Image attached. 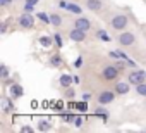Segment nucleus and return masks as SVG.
<instances>
[{
  "label": "nucleus",
  "mask_w": 146,
  "mask_h": 133,
  "mask_svg": "<svg viewBox=\"0 0 146 133\" xmlns=\"http://www.w3.org/2000/svg\"><path fill=\"white\" fill-rule=\"evenodd\" d=\"M38 19L43 21L45 24H50V14H46V12H38Z\"/></svg>",
  "instance_id": "nucleus-24"
},
{
  "label": "nucleus",
  "mask_w": 146,
  "mask_h": 133,
  "mask_svg": "<svg viewBox=\"0 0 146 133\" xmlns=\"http://www.w3.org/2000/svg\"><path fill=\"white\" fill-rule=\"evenodd\" d=\"M72 26H76V28H79V30H83V31H91L93 30V21L90 19V17H86V16H76L74 19H72Z\"/></svg>",
  "instance_id": "nucleus-7"
},
{
  "label": "nucleus",
  "mask_w": 146,
  "mask_h": 133,
  "mask_svg": "<svg viewBox=\"0 0 146 133\" xmlns=\"http://www.w3.org/2000/svg\"><path fill=\"white\" fill-rule=\"evenodd\" d=\"M117 43H119L120 47H124V48L134 47V45L137 43V35H136L134 31H131V30H124V31L117 33Z\"/></svg>",
  "instance_id": "nucleus-3"
},
{
  "label": "nucleus",
  "mask_w": 146,
  "mask_h": 133,
  "mask_svg": "<svg viewBox=\"0 0 146 133\" xmlns=\"http://www.w3.org/2000/svg\"><path fill=\"white\" fill-rule=\"evenodd\" d=\"M74 97H76L74 87H67V88H64V99H65V100H72Z\"/></svg>",
  "instance_id": "nucleus-19"
},
{
  "label": "nucleus",
  "mask_w": 146,
  "mask_h": 133,
  "mask_svg": "<svg viewBox=\"0 0 146 133\" xmlns=\"http://www.w3.org/2000/svg\"><path fill=\"white\" fill-rule=\"evenodd\" d=\"M0 105H2V114H5V116L16 111V105H14V102H12L11 97H2V100H0Z\"/></svg>",
  "instance_id": "nucleus-11"
},
{
  "label": "nucleus",
  "mask_w": 146,
  "mask_h": 133,
  "mask_svg": "<svg viewBox=\"0 0 146 133\" xmlns=\"http://www.w3.org/2000/svg\"><path fill=\"white\" fill-rule=\"evenodd\" d=\"M107 24H108V28H110L112 31L120 33V31H124V30H129L131 16H129L127 12H122V11H120V12H113V14L108 17Z\"/></svg>",
  "instance_id": "nucleus-1"
},
{
  "label": "nucleus",
  "mask_w": 146,
  "mask_h": 133,
  "mask_svg": "<svg viewBox=\"0 0 146 133\" xmlns=\"http://www.w3.org/2000/svg\"><path fill=\"white\" fill-rule=\"evenodd\" d=\"M81 62H83V57H79V59L76 60V68H79V66H81Z\"/></svg>",
  "instance_id": "nucleus-33"
},
{
  "label": "nucleus",
  "mask_w": 146,
  "mask_h": 133,
  "mask_svg": "<svg viewBox=\"0 0 146 133\" xmlns=\"http://www.w3.org/2000/svg\"><path fill=\"white\" fill-rule=\"evenodd\" d=\"M40 43H41L43 47H52L55 42H52V38H48V36H41V38H40Z\"/></svg>",
  "instance_id": "nucleus-25"
},
{
  "label": "nucleus",
  "mask_w": 146,
  "mask_h": 133,
  "mask_svg": "<svg viewBox=\"0 0 146 133\" xmlns=\"http://www.w3.org/2000/svg\"><path fill=\"white\" fill-rule=\"evenodd\" d=\"M11 4H14V0H0V7H9Z\"/></svg>",
  "instance_id": "nucleus-29"
},
{
  "label": "nucleus",
  "mask_w": 146,
  "mask_h": 133,
  "mask_svg": "<svg viewBox=\"0 0 146 133\" xmlns=\"http://www.w3.org/2000/svg\"><path fill=\"white\" fill-rule=\"evenodd\" d=\"M0 33H2V35H5V33H7V23H2V28H0Z\"/></svg>",
  "instance_id": "nucleus-31"
},
{
  "label": "nucleus",
  "mask_w": 146,
  "mask_h": 133,
  "mask_svg": "<svg viewBox=\"0 0 146 133\" xmlns=\"http://www.w3.org/2000/svg\"><path fill=\"white\" fill-rule=\"evenodd\" d=\"M134 93H136L137 97H143V99H146V81H144V83H139V85H136V87H134Z\"/></svg>",
  "instance_id": "nucleus-18"
},
{
  "label": "nucleus",
  "mask_w": 146,
  "mask_h": 133,
  "mask_svg": "<svg viewBox=\"0 0 146 133\" xmlns=\"http://www.w3.org/2000/svg\"><path fill=\"white\" fill-rule=\"evenodd\" d=\"M144 107H146V99H144Z\"/></svg>",
  "instance_id": "nucleus-34"
},
{
  "label": "nucleus",
  "mask_w": 146,
  "mask_h": 133,
  "mask_svg": "<svg viewBox=\"0 0 146 133\" xmlns=\"http://www.w3.org/2000/svg\"><path fill=\"white\" fill-rule=\"evenodd\" d=\"M9 75H11L9 66H7V64H2V66H0V78H2V80H7Z\"/></svg>",
  "instance_id": "nucleus-20"
},
{
  "label": "nucleus",
  "mask_w": 146,
  "mask_h": 133,
  "mask_svg": "<svg viewBox=\"0 0 146 133\" xmlns=\"http://www.w3.org/2000/svg\"><path fill=\"white\" fill-rule=\"evenodd\" d=\"M17 26L21 30H33L35 28V16L31 12H23L17 17Z\"/></svg>",
  "instance_id": "nucleus-8"
},
{
  "label": "nucleus",
  "mask_w": 146,
  "mask_h": 133,
  "mask_svg": "<svg viewBox=\"0 0 146 133\" xmlns=\"http://www.w3.org/2000/svg\"><path fill=\"white\" fill-rule=\"evenodd\" d=\"M95 99H96L98 105H110V104L115 102L117 93H115L113 88H112V90H110V88H103V90H100V92L95 95Z\"/></svg>",
  "instance_id": "nucleus-4"
},
{
  "label": "nucleus",
  "mask_w": 146,
  "mask_h": 133,
  "mask_svg": "<svg viewBox=\"0 0 146 133\" xmlns=\"http://www.w3.org/2000/svg\"><path fill=\"white\" fill-rule=\"evenodd\" d=\"M21 131H23V133H31V131H33V128L28 124V126H23V128H21Z\"/></svg>",
  "instance_id": "nucleus-30"
},
{
  "label": "nucleus",
  "mask_w": 146,
  "mask_h": 133,
  "mask_svg": "<svg viewBox=\"0 0 146 133\" xmlns=\"http://www.w3.org/2000/svg\"><path fill=\"white\" fill-rule=\"evenodd\" d=\"M125 80L132 85V87H136V85H139V83H144L146 81V73L143 71V69H131V71H127V76H125Z\"/></svg>",
  "instance_id": "nucleus-5"
},
{
  "label": "nucleus",
  "mask_w": 146,
  "mask_h": 133,
  "mask_svg": "<svg viewBox=\"0 0 146 133\" xmlns=\"http://www.w3.org/2000/svg\"><path fill=\"white\" fill-rule=\"evenodd\" d=\"M53 42L57 43V47H64V42H62V36H60L58 33H55V35H53Z\"/></svg>",
  "instance_id": "nucleus-28"
},
{
  "label": "nucleus",
  "mask_w": 146,
  "mask_h": 133,
  "mask_svg": "<svg viewBox=\"0 0 146 133\" xmlns=\"http://www.w3.org/2000/svg\"><path fill=\"white\" fill-rule=\"evenodd\" d=\"M62 24H64L62 16H60L58 12H50V26H53V28L60 30V28H62Z\"/></svg>",
  "instance_id": "nucleus-13"
},
{
  "label": "nucleus",
  "mask_w": 146,
  "mask_h": 133,
  "mask_svg": "<svg viewBox=\"0 0 146 133\" xmlns=\"http://www.w3.org/2000/svg\"><path fill=\"white\" fill-rule=\"evenodd\" d=\"M38 130H40V131H50V130H52V124H50L48 121H40Z\"/></svg>",
  "instance_id": "nucleus-23"
},
{
  "label": "nucleus",
  "mask_w": 146,
  "mask_h": 133,
  "mask_svg": "<svg viewBox=\"0 0 146 133\" xmlns=\"http://www.w3.org/2000/svg\"><path fill=\"white\" fill-rule=\"evenodd\" d=\"M62 64H64V59H62V54L60 52L50 54V57H48V66H50V68L58 69V68H62Z\"/></svg>",
  "instance_id": "nucleus-12"
},
{
  "label": "nucleus",
  "mask_w": 146,
  "mask_h": 133,
  "mask_svg": "<svg viewBox=\"0 0 146 133\" xmlns=\"http://www.w3.org/2000/svg\"><path fill=\"white\" fill-rule=\"evenodd\" d=\"M84 7L93 14H100L105 7V2L103 0H84Z\"/></svg>",
  "instance_id": "nucleus-10"
},
{
  "label": "nucleus",
  "mask_w": 146,
  "mask_h": 133,
  "mask_svg": "<svg viewBox=\"0 0 146 133\" xmlns=\"http://www.w3.org/2000/svg\"><path fill=\"white\" fill-rule=\"evenodd\" d=\"M40 0H24V5H23V12H33V9L38 5Z\"/></svg>",
  "instance_id": "nucleus-17"
},
{
  "label": "nucleus",
  "mask_w": 146,
  "mask_h": 133,
  "mask_svg": "<svg viewBox=\"0 0 146 133\" xmlns=\"http://www.w3.org/2000/svg\"><path fill=\"white\" fill-rule=\"evenodd\" d=\"M120 69L117 68V64L115 62H107L102 66V78L105 81H117L119 76H120Z\"/></svg>",
  "instance_id": "nucleus-2"
},
{
  "label": "nucleus",
  "mask_w": 146,
  "mask_h": 133,
  "mask_svg": "<svg viewBox=\"0 0 146 133\" xmlns=\"http://www.w3.org/2000/svg\"><path fill=\"white\" fill-rule=\"evenodd\" d=\"M90 99H91V93H90V92H86V93H83V100H84V102H88Z\"/></svg>",
  "instance_id": "nucleus-32"
},
{
  "label": "nucleus",
  "mask_w": 146,
  "mask_h": 133,
  "mask_svg": "<svg viewBox=\"0 0 146 133\" xmlns=\"http://www.w3.org/2000/svg\"><path fill=\"white\" fill-rule=\"evenodd\" d=\"M72 83H74V76H70V75H60L58 78V87L64 90L67 87H72Z\"/></svg>",
  "instance_id": "nucleus-14"
},
{
  "label": "nucleus",
  "mask_w": 146,
  "mask_h": 133,
  "mask_svg": "<svg viewBox=\"0 0 146 133\" xmlns=\"http://www.w3.org/2000/svg\"><path fill=\"white\" fill-rule=\"evenodd\" d=\"M11 93H12V99H19V97L24 95V90L19 83H12L11 85Z\"/></svg>",
  "instance_id": "nucleus-16"
},
{
  "label": "nucleus",
  "mask_w": 146,
  "mask_h": 133,
  "mask_svg": "<svg viewBox=\"0 0 146 133\" xmlns=\"http://www.w3.org/2000/svg\"><path fill=\"white\" fill-rule=\"evenodd\" d=\"M96 38H100L102 42H110V36H108V33L105 30H98L96 31Z\"/></svg>",
  "instance_id": "nucleus-22"
},
{
  "label": "nucleus",
  "mask_w": 146,
  "mask_h": 133,
  "mask_svg": "<svg viewBox=\"0 0 146 133\" xmlns=\"http://www.w3.org/2000/svg\"><path fill=\"white\" fill-rule=\"evenodd\" d=\"M67 38L70 42H76V43H81V42H88V31H83L76 26H72L70 30H67Z\"/></svg>",
  "instance_id": "nucleus-6"
},
{
  "label": "nucleus",
  "mask_w": 146,
  "mask_h": 133,
  "mask_svg": "<svg viewBox=\"0 0 146 133\" xmlns=\"http://www.w3.org/2000/svg\"><path fill=\"white\" fill-rule=\"evenodd\" d=\"M95 114H96V116H102V118H103L105 121L108 119V112H107L105 105H98V107H96V111H95Z\"/></svg>",
  "instance_id": "nucleus-21"
},
{
  "label": "nucleus",
  "mask_w": 146,
  "mask_h": 133,
  "mask_svg": "<svg viewBox=\"0 0 146 133\" xmlns=\"http://www.w3.org/2000/svg\"><path fill=\"white\" fill-rule=\"evenodd\" d=\"M84 123H86V121H84V118H83V116H76V119H74V124H76V128H81Z\"/></svg>",
  "instance_id": "nucleus-26"
},
{
  "label": "nucleus",
  "mask_w": 146,
  "mask_h": 133,
  "mask_svg": "<svg viewBox=\"0 0 146 133\" xmlns=\"http://www.w3.org/2000/svg\"><path fill=\"white\" fill-rule=\"evenodd\" d=\"M62 119H64L65 123H74L76 116H74V114H62Z\"/></svg>",
  "instance_id": "nucleus-27"
},
{
  "label": "nucleus",
  "mask_w": 146,
  "mask_h": 133,
  "mask_svg": "<svg viewBox=\"0 0 146 133\" xmlns=\"http://www.w3.org/2000/svg\"><path fill=\"white\" fill-rule=\"evenodd\" d=\"M65 11L70 12V14H74V16H81V14H83V7L78 5V4H72V2H67Z\"/></svg>",
  "instance_id": "nucleus-15"
},
{
  "label": "nucleus",
  "mask_w": 146,
  "mask_h": 133,
  "mask_svg": "<svg viewBox=\"0 0 146 133\" xmlns=\"http://www.w3.org/2000/svg\"><path fill=\"white\" fill-rule=\"evenodd\" d=\"M131 83L127 81V80H117V81H113V90H115V93L117 95H129V92H131Z\"/></svg>",
  "instance_id": "nucleus-9"
}]
</instances>
